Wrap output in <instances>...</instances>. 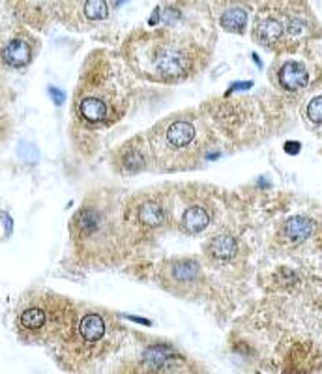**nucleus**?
<instances>
[{"mask_svg": "<svg viewBox=\"0 0 322 374\" xmlns=\"http://www.w3.org/2000/svg\"><path fill=\"white\" fill-rule=\"evenodd\" d=\"M214 38L169 27H139L122 41L120 57L135 77L155 85H182L204 71Z\"/></svg>", "mask_w": 322, "mask_h": 374, "instance_id": "1", "label": "nucleus"}, {"mask_svg": "<svg viewBox=\"0 0 322 374\" xmlns=\"http://www.w3.org/2000/svg\"><path fill=\"white\" fill-rule=\"evenodd\" d=\"M127 197L113 189H99L83 200L69 219L74 253L83 264L111 268L132 255L139 244L126 214Z\"/></svg>", "mask_w": 322, "mask_h": 374, "instance_id": "2", "label": "nucleus"}, {"mask_svg": "<svg viewBox=\"0 0 322 374\" xmlns=\"http://www.w3.org/2000/svg\"><path fill=\"white\" fill-rule=\"evenodd\" d=\"M133 94L135 75L120 53L96 49L80 68L71 99V114L85 130H109L124 120L132 109Z\"/></svg>", "mask_w": 322, "mask_h": 374, "instance_id": "3", "label": "nucleus"}, {"mask_svg": "<svg viewBox=\"0 0 322 374\" xmlns=\"http://www.w3.org/2000/svg\"><path fill=\"white\" fill-rule=\"evenodd\" d=\"M130 331L118 314L109 309L79 303L68 335L51 350L52 359L69 374L88 373L107 365L130 339Z\"/></svg>", "mask_w": 322, "mask_h": 374, "instance_id": "4", "label": "nucleus"}, {"mask_svg": "<svg viewBox=\"0 0 322 374\" xmlns=\"http://www.w3.org/2000/svg\"><path fill=\"white\" fill-rule=\"evenodd\" d=\"M152 169L158 172L193 170L216 146L218 131L204 111H176L155 122L146 133Z\"/></svg>", "mask_w": 322, "mask_h": 374, "instance_id": "5", "label": "nucleus"}, {"mask_svg": "<svg viewBox=\"0 0 322 374\" xmlns=\"http://www.w3.org/2000/svg\"><path fill=\"white\" fill-rule=\"evenodd\" d=\"M322 34L315 12L305 2H265L251 21V38L274 55H294Z\"/></svg>", "mask_w": 322, "mask_h": 374, "instance_id": "6", "label": "nucleus"}, {"mask_svg": "<svg viewBox=\"0 0 322 374\" xmlns=\"http://www.w3.org/2000/svg\"><path fill=\"white\" fill-rule=\"evenodd\" d=\"M79 303L49 289H32L21 296L13 311V329L21 342L46 346L51 352L68 335Z\"/></svg>", "mask_w": 322, "mask_h": 374, "instance_id": "7", "label": "nucleus"}, {"mask_svg": "<svg viewBox=\"0 0 322 374\" xmlns=\"http://www.w3.org/2000/svg\"><path fill=\"white\" fill-rule=\"evenodd\" d=\"M104 374H214L171 340L132 333L122 350L104 367Z\"/></svg>", "mask_w": 322, "mask_h": 374, "instance_id": "8", "label": "nucleus"}, {"mask_svg": "<svg viewBox=\"0 0 322 374\" xmlns=\"http://www.w3.org/2000/svg\"><path fill=\"white\" fill-rule=\"evenodd\" d=\"M126 214L137 242L165 228L171 223V205L165 197L158 193L127 197Z\"/></svg>", "mask_w": 322, "mask_h": 374, "instance_id": "9", "label": "nucleus"}, {"mask_svg": "<svg viewBox=\"0 0 322 374\" xmlns=\"http://www.w3.org/2000/svg\"><path fill=\"white\" fill-rule=\"evenodd\" d=\"M270 81L281 96L298 99L313 85V69L309 64L296 58H279L270 69Z\"/></svg>", "mask_w": 322, "mask_h": 374, "instance_id": "10", "label": "nucleus"}, {"mask_svg": "<svg viewBox=\"0 0 322 374\" xmlns=\"http://www.w3.org/2000/svg\"><path fill=\"white\" fill-rule=\"evenodd\" d=\"M40 38L27 25H13L4 30L2 38V64L10 69H23L32 64L40 51Z\"/></svg>", "mask_w": 322, "mask_h": 374, "instance_id": "11", "label": "nucleus"}, {"mask_svg": "<svg viewBox=\"0 0 322 374\" xmlns=\"http://www.w3.org/2000/svg\"><path fill=\"white\" fill-rule=\"evenodd\" d=\"M111 15V6L104 0L96 2H57V19L66 27L87 32L94 25L107 21Z\"/></svg>", "mask_w": 322, "mask_h": 374, "instance_id": "12", "label": "nucleus"}, {"mask_svg": "<svg viewBox=\"0 0 322 374\" xmlns=\"http://www.w3.org/2000/svg\"><path fill=\"white\" fill-rule=\"evenodd\" d=\"M111 165L116 174L133 176L152 167V155H150L148 141L144 133L127 139L116 148L111 155Z\"/></svg>", "mask_w": 322, "mask_h": 374, "instance_id": "13", "label": "nucleus"}, {"mask_svg": "<svg viewBox=\"0 0 322 374\" xmlns=\"http://www.w3.org/2000/svg\"><path fill=\"white\" fill-rule=\"evenodd\" d=\"M201 270L202 268L195 258H174L160 266L161 284L165 289L173 286L176 294L184 296L186 292H191L199 286L202 281Z\"/></svg>", "mask_w": 322, "mask_h": 374, "instance_id": "14", "label": "nucleus"}, {"mask_svg": "<svg viewBox=\"0 0 322 374\" xmlns=\"http://www.w3.org/2000/svg\"><path fill=\"white\" fill-rule=\"evenodd\" d=\"M214 221V210L212 206L208 205L206 199L191 200L182 208L178 219H176V227L182 234L188 236H197V234L204 233L210 228Z\"/></svg>", "mask_w": 322, "mask_h": 374, "instance_id": "15", "label": "nucleus"}, {"mask_svg": "<svg viewBox=\"0 0 322 374\" xmlns=\"http://www.w3.org/2000/svg\"><path fill=\"white\" fill-rule=\"evenodd\" d=\"M212 10H216L219 27L225 32H232V34H244L248 30L249 15L253 12V8L249 4H240V2H218L212 4Z\"/></svg>", "mask_w": 322, "mask_h": 374, "instance_id": "16", "label": "nucleus"}, {"mask_svg": "<svg viewBox=\"0 0 322 374\" xmlns=\"http://www.w3.org/2000/svg\"><path fill=\"white\" fill-rule=\"evenodd\" d=\"M238 255V240L229 233H221L214 236L204 245V256L214 266H223L232 262Z\"/></svg>", "mask_w": 322, "mask_h": 374, "instance_id": "17", "label": "nucleus"}, {"mask_svg": "<svg viewBox=\"0 0 322 374\" xmlns=\"http://www.w3.org/2000/svg\"><path fill=\"white\" fill-rule=\"evenodd\" d=\"M316 223L307 216H294L288 221L283 223V238L288 244H302L305 240L311 238V234L315 233Z\"/></svg>", "mask_w": 322, "mask_h": 374, "instance_id": "18", "label": "nucleus"}, {"mask_svg": "<svg viewBox=\"0 0 322 374\" xmlns=\"http://www.w3.org/2000/svg\"><path fill=\"white\" fill-rule=\"evenodd\" d=\"M309 90V96L302 107V114L311 125H322V83L313 81Z\"/></svg>", "mask_w": 322, "mask_h": 374, "instance_id": "19", "label": "nucleus"}, {"mask_svg": "<svg viewBox=\"0 0 322 374\" xmlns=\"http://www.w3.org/2000/svg\"><path fill=\"white\" fill-rule=\"evenodd\" d=\"M305 53H307V57L311 58V64H313V75H315L313 81H322V34L305 49Z\"/></svg>", "mask_w": 322, "mask_h": 374, "instance_id": "20", "label": "nucleus"}]
</instances>
